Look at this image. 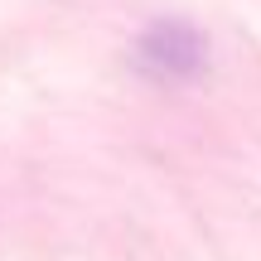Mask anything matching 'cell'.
Masks as SVG:
<instances>
[{
  "instance_id": "1",
  "label": "cell",
  "mask_w": 261,
  "mask_h": 261,
  "mask_svg": "<svg viewBox=\"0 0 261 261\" xmlns=\"http://www.w3.org/2000/svg\"><path fill=\"white\" fill-rule=\"evenodd\" d=\"M208 48L203 29L189 24V19H155V24L140 29V39L130 44V63L136 73H145L150 83H198L208 73Z\"/></svg>"
}]
</instances>
